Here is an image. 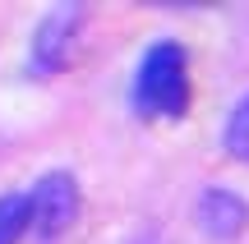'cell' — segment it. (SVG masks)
<instances>
[{
  "label": "cell",
  "instance_id": "cell-3",
  "mask_svg": "<svg viewBox=\"0 0 249 244\" xmlns=\"http://www.w3.org/2000/svg\"><path fill=\"white\" fill-rule=\"evenodd\" d=\"M28 208H33V235L37 240H60L79 217V180L70 171H51L28 189Z\"/></svg>",
  "mask_w": 249,
  "mask_h": 244
},
{
  "label": "cell",
  "instance_id": "cell-5",
  "mask_svg": "<svg viewBox=\"0 0 249 244\" xmlns=\"http://www.w3.org/2000/svg\"><path fill=\"white\" fill-rule=\"evenodd\" d=\"M28 230H33L28 194H0V244H18Z\"/></svg>",
  "mask_w": 249,
  "mask_h": 244
},
{
  "label": "cell",
  "instance_id": "cell-4",
  "mask_svg": "<svg viewBox=\"0 0 249 244\" xmlns=\"http://www.w3.org/2000/svg\"><path fill=\"white\" fill-rule=\"evenodd\" d=\"M198 226L213 240H235L249 226V203L235 189H208L198 198Z\"/></svg>",
  "mask_w": 249,
  "mask_h": 244
},
{
  "label": "cell",
  "instance_id": "cell-2",
  "mask_svg": "<svg viewBox=\"0 0 249 244\" xmlns=\"http://www.w3.org/2000/svg\"><path fill=\"white\" fill-rule=\"evenodd\" d=\"M79 28H83V5H55L33 33L28 69L37 79H55L74 60V51H79Z\"/></svg>",
  "mask_w": 249,
  "mask_h": 244
},
{
  "label": "cell",
  "instance_id": "cell-6",
  "mask_svg": "<svg viewBox=\"0 0 249 244\" xmlns=\"http://www.w3.org/2000/svg\"><path fill=\"white\" fill-rule=\"evenodd\" d=\"M222 147L235 157V162H249V97H245V101H235V111L226 115Z\"/></svg>",
  "mask_w": 249,
  "mask_h": 244
},
{
  "label": "cell",
  "instance_id": "cell-1",
  "mask_svg": "<svg viewBox=\"0 0 249 244\" xmlns=\"http://www.w3.org/2000/svg\"><path fill=\"white\" fill-rule=\"evenodd\" d=\"M134 111L143 120H180L189 111V55L180 42H152L134 74Z\"/></svg>",
  "mask_w": 249,
  "mask_h": 244
}]
</instances>
